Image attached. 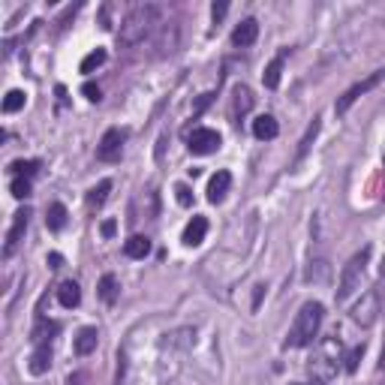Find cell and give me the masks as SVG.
Returning a JSON list of instances; mask_svg holds the SVG:
<instances>
[{
  "mask_svg": "<svg viewBox=\"0 0 385 385\" xmlns=\"http://www.w3.org/2000/svg\"><path fill=\"white\" fill-rule=\"evenodd\" d=\"M322 319H326V310H322L319 301L301 304V310L295 313V322L289 326V334H286V349L310 346L313 337H316L322 328Z\"/></svg>",
  "mask_w": 385,
  "mask_h": 385,
  "instance_id": "1",
  "label": "cell"
},
{
  "mask_svg": "<svg viewBox=\"0 0 385 385\" xmlns=\"http://www.w3.org/2000/svg\"><path fill=\"white\" fill-rule=\"evenodd\" d=\"M160 24V6L154 4H145V6H136L124 22H120V30H118V39L120 46H139L154 34V27Z\"/></svg>",
  "mask_w": 385,
  "mask_h": 385,
  "instance_id": "2",
  "label": "cell"
},
{
  "mask_svg": "<svg viewBox=\"0 0 385 385\" xmlns=\"http://www.w3.org/2000/svg\"><path fill=\"white\" fill-rule=\"evenodd\" d=\"M340 361H343V343L337 337H322L307 361V370L316 382H331L337 377Z\"/></svg>",
  "mask_w": 385,
  "mask_h": 385,
  "instance_id": "3",
  "label": "cell"
},
{
  "mask_svg": "<svg viewBox=\"0 0 385 385\" xmlns=\"http://www.w3.org/2000/svg\"><path fill=\"white\" fill-rule=\"evenodd\" d=\"M368 259H370V247H364L361 253H356V256L346 262V268H343V274H340V286H337V304H346L352 298V292L361 289Z\"/></svg>",
  "mask_w": 385,
  "mask_h": 385,
  "instance_id": "4",
  "label": "cell"
},
{
  "mask_svg": "<svg viewBox=\"0 0 385 385\" xmlns=\"http://www.w3.org/2000/svg\"><path fill=\"white\" fill-rule=\"evenodd\" d=\"M382 82H385V69H377V73H370L368 78H361L358 85H352V88L346 90V94H343V97L337 99L334 111H337V115H346V111H349L352 106H356L364 94H370V90H373V88H379Z\"/></svg>",
  "mask_w": 385,
  "mask_h": 385,
  "instance_id": "5",
  "label": "cell"
},
{
  "mask_svg": "<svg viewBox=\"0 0 385 385\" xmlns=\"http://www.w3.org/2000/svg\"><path fill=\"white\" fill-rule=\"evenodd\" d=\"M379 292L377 289H368L361 295V301L352 307V322L356 326H361V328H370L373 322H377V316H379Z\"/></svg>",
  "mask_w": 385,
  "mask_h": 385,
  "instance_id": "6",
  "label": "cell"
},
{
  "mask_svg": "<svg viewBox=\"0 0 385 385\" xmlns=\"http://www.w3.org/2000/svg\"><path fill=\"white\" fill-rule=\"evenodd\" d=\"M124 141H127L124 130H106V136L99 139V145H97V160H103V163H118L120 154H124Z\"/></svg>",
  "mask_w": 385,
  "mask_h": 385,
  "instance_id": "7",
  "label": "cell"
},
{
  "mask_svg": "<svg viewBox=\"0 0 385 385\" xmlns=\"http://www.w3.org/2000/svg\"><path fill=\"white\" fill-rule=\"evenodd\" d=\"M220 145H223V139H220L217 130L199 127V130H192L190 133V154H196V157L214 154V150H220Z\"/></svg>",
  "mask_w": 385,
  "mask_h": 385,
  "instance_id": "8",
  "label": "cell"
},
{
  "mask_svg": "<svg viewBox=\"0 0 385 385\" xmlns=\"http://www.w3.org/2000/svg\"><path fill=\"white\" fill-rule=\"evenodd\" d=\"M27 223H30V211H27V208H22V211H18V214L13 217V226H9V232H6L4 259H13V256H15V250L22 247L24 232H27Z\"/></svg>",
  "mask_w": 385,
  "mask_h": 385,
  "instance_id": "9",
  "label": "cell"
},
{
  "mask_svg": "<svg viewBox=\"0 0 385 385\" xmlns=\"http://www.w3.org/2000/svg\"><path fill=\"white\" fill-rule=\"evenodd\" d=\"M253 90L247 88V85H235V90H232V118L235 120H241L247 115V111L253 108Z\"/></svg>",
  "mask_w": 385,
  "mask_h": 385,
  "instance_id": "10",
  "label": "cell"
},
{
  "mask_svg": "<svg viewBox=\"0 0 385 385\" xmlns=\"http://www.w3.org/2000/svg\"><path fill=\"white\" fill-rule=\"evenodd\" d=\"M256 36H259V22L256 18H244L235 30H232V43H235L238 48H247L256 43Z\"/></svg>",
  "mask_w": 385,
  "mask_h": 385,
  "instance_id": "11",
  "label": "cell"
},
{
  "mask_svg": "<svg viewBox=\"0 0 385 385\" xmlns=\"http://www.w3.org/2000/svg\"><path fill=\"white\" fill-rule=\"evenodd\" d=\"M229 187H232V175L226 169H220L217 175H211V181H208V202H223L226 199V192H229Z\"/></svg>",
  "mask_w": 385,
  "mask_h": 385,
  "instance_id": "12",
  "label": "cell"
},
{
  "mask_svg": "<svg viewBox=\"0 0 385 385\" xmlns=\"http://www.w3.org/2000/svg\"><path fill=\"white\" fill-rule=\"evenodd\" d=\"M97 343H99V331L94 326H88L76 334V340H73V349H76V356H90V352L97 349Z\"/></svg>",
  "mask_w": 385,
  "mask_h": 385,
  "instance_id": "13",
  "label": "cell"
},
{
  "mask_svg": "<svg viewBox=\"0 0 385 385\" xmlns=\"http://www.w3.org/2000/svg\"><path fill=\"white\" fill-rule=\"evenodd\" d=\"M52 368V343H43V346L34 349V356H30V364L27 370L34 373V377H43V373Z\"/></svg>",
  "mask_w": 385,
  "mask_h": 385,
  "instance_id": "14",
  "label": "cell"
},
{
  "mask_svg": "<svg viewBox=\"0 0 385 385\" xmlns=\"http://www.w3.org/2000/svg\"><path fill=\"white\" fill-rule=\"evenodd\" d=\"M280 127H277V118L274 115H259L256 120H253V136H256L259 141H271L277 139Z\"/></svg>",
  "mask_w": 385,
  "mask_h": 385,
  "instance_id": "15",
  "label": "cell"
},
{
  "mask_svg": "<svg viewBox=\"0 0 385 385\" xmlns=\"http://www.w3.org/2000/svg\"><path fill=\"white\" fill-rule=\"evenodd\" d=\"M208 235V220L205 217H192L187 223V229H184V244L187 247H199L202 241H205Z\"/></svg>",
  "mask_w": 385,
  "mask_h": 385,
  "instance_id": "16",
  "label": "cell"
},
{
  "mask_svg": "<svg viewBox=\"0 0 385 385\" xmlns=\"http://www.w3.org/2000/svg\"><path fill=\"white\" fill-rule=\"evenodd\" d=\"M57 301L64 304L66 310H73V307H78L82 304V289H78V283L76 280H64L57 286Z\"/></svg>",
  "mask_w": 385,
  "mask_h": 385,
  "instance_id": "17",
  "label": "cell"
},
{
  "mask_svg": "<svg viewBox=\"0 0 385 385\" xmlns=\"http://www.w3.org/2000/svg\"><path fill=\"white\" fill-rule=\"evenodd\" d=\"M60 331L57 322H48V319H39L34 334H30V340H34V346H43V343H52V337Z\"/></svg>",
  "mask_w": 385,
  "mask_h": 385,
  "instance_id": "18",
  "label": "cell"
},
{
  "mask_svg": "<svg viewBox=\"0 0 385 385\" xmlns=\"http://www.w3.org/2000/svg\"><path fill=\"white\" fill-rule=\"evenodd\" d=\"M192 343H196V331L192 328H181V331H172L166 334V340H163V346H172V349H190Z\"/></svg>",
  "mask_w": 385,
  "mask_h": 385,
  "instance_id": "19",
  "label": "cell"
},
{
  "mask_svg": "<svg viewBox=\"0 0 385 385\" xmlns=\"http://www.w3.org/2000/svg\"><path fill=\"white\" fill-rule=\"evenodd\" d=\"M124 253H127L130 259H145L148 253H150V241H148L145 235H133V238H130L127 244H124Z\"/></svg>",
  "mask_w": 385,
  "mask_h": 385,
  "instance_id": "20",
  "label": "cell"
},
{
  "mask_svg": "<svg viewBox=\"0 0 385 385\" xmlns=\"http://www.w3.org/2000/svg\"><path fill=\"white\" fill-rule=\"evenodd\" d=\"M108 190H111V181H99V184L88 192V211L103 208V205H106V199H108Z\"/></svg>",
  "mask_w": 385,
  "mask_h": 385,
  "instance_id": "21",
  "label": "cell"
},
{
  "mask_svg": "<svg viewBox=\"0 0 385 385\" xmlns=\"http://www.w3.org/2000/svg\"><path fill=\"white\" fill-rule=\"evenodd\" d=\"M157 48H160V55H172V52H175V48H178V24H166L163 27Z\"/></svg>",
  "mask_w": 385,
  "mask_h": 385,
  "instance_id": "22",
  "label": "cell"
},
{
  "mask_svg": "<svg viewBox=\"0 0 385 385\" xmlns=\"http://www.w3.org/2000/svg\"><path fill=\"white\" fill-rule=\"evenodd\" d=\"M46 226L52 232H60L66 226V208L60 205V202H55V205H48V214H46Z\"/></svg>",
  "mask_w": 385,
  "mask_h": 385,
  "instance_id": "23",
  "label": "cell"
},
{
  "mask_svg": "<svg viewBox=\"0 0 385 385\" xmlns=\"http://www.w3.org/2000/svg\"><path fill=\"white\" fill-rule=\"evenodd\" d=\"M118 292H120L118 277H115V274H103V280H99V298H103L106 304H115Z\"/></svg>",
  "mask_w": 385,
  "mask_h": 385,
  "instance_id": "24",
  "label": "cell"
},
{
  "mask_svg": "<svg viewBox=\"0 0 385 385\" xmlns=\"http://www.w3.org/2000/svg\"><path fill=\"white\" fill-rule=\"evenodd\" d=\"M27 103V94L24 90H9V94L4 97V111L6 115H15V111H22Z\"/></svg>",
  "mask_w": 385,
  "mask_h": 385,
  "instance_id": "25",
  "label": "cell"
},
{
  "mask_svg": "<svg viewBox=\"0 0 385 385\" xmlns=\"http://www.w3.org/2000/svg\"><path fill=\"white\" fill-rule=\"evenodd\" d=\"M280 73H283V55H280V57H274V60H271V64H268L265 76H262V82H265V88L274 90V88L280 85Z\"/></svg>",
  "mask_w": 385,
  "mask_h": 385,
  "instance_id": "26",
  "label": "cell"
},
{
  "mask_svg": "<svg viewBox=\"0 0 385 385\" xmlns=\"http://www.w3.org/2000/svg\"><path fill=\"white\" fill-rule=\"evenodd\" d=\"M316 133H319V118H313V124L307 127V133H304L301 145H298V157H295V163H301V160H304V154L310 150V145H313V139H316Z\"/></svg>",
  "mask_w": 385,
  "mask_h": 385,
  "instance_id": "27",
  "label": "cell"
},
{
  "mask_svg": "<svg viewBox=\"0 0 385 385\" xmlns=\"http://www.w3.org/2000/svg\"><path fill=\"white\" fill-rule=\"evenodd\" d=\"M9 169L15 172V178H34L39 172V160H15Z\"/></svg>",
  "mask_w": 385,
  "mask_h": 385,
  "instance_id": "28",
  "label": "cell"
},
{
  "mask_svg": "<svg viewBox=\"0 0 385 385\" xmlns=\"http://www.w3.org/2000/svg\"><path fill=\"white\" fill-rule=\"evenodd\" d=\"M106 64V48H97V52H90L85 60H82V73L88 76V73H94L97 66H103Z\"/></svg>",
  "mask_w": 385,
  "mask_h": 385,
  "instance_id": "29",
  "label": "cell"
},
{
  "mask_svg": "<svg viewBox=\"0 0 385 385\" xmlns=\"http://www.w3.org/2000/svg\"><path fill=\"white\" fill-rule=\"evenodd\" d=\"M13 196L15 199H27L30 196V178H13Z\"/></svg>",
  "mask_w": 385,
  "mask_h": 385,
  "instance_id": "30",
  "label": "cell"
},
{
  "mask_svg": "<svg viewBox=\"0 0 385 385\" xmlns=\"http://www.w3.org/2000/svg\"><path fill=\"white\" fill-rule=\"evenodd\" d=\"M361 358H364V346H356V349H352L346 358H343V361H346V373H356V370H358V361H361Z\"/></svg>",
  "mask_w": 385,
  "mask_h": 385,
  "instance_id": "31",
  "label": "cell"
},
{
  "mask_svg": "<svg viewBox=\"0 0 385 385\" xmlns=\"http://www.w3.org/2000/svg\"><path fill=\"white\" fill-rule=\"evenodd\" d=\"M82 94L90 99V103H99V88H97L94 82H88V85L82 88Z\"/></svg>",
  "mask_w": 385,
  "mask_h": 385,
  "instance_id": "32",
  "label": "cell"
},
{
  "mask_svg": "<svg viewBox=\"0 0 385 385\" xmlns=\"http://www.w3.org/2000/svg\"><path fill=\"white\" fill-rule=\"evenodd\" d=\"M175 192H178V202H181V205H190V202H192V196H190V187H184V184H178L175 187Z\"/></svg>",
  "mask_w": 385,
  "mask_h": 385,
  "instance_id": "33",
  "label": "cell"
},
{
  "mask_svg": "<svg viewBox=\"0 0 385 385\" xmlns=\"http://www.w3.org/2000/svg\"><path fill=\"white\" fill-rule=\"evenodd\" d=\"M66 385H90V379H88V373H69V379H66Z\"/></svg>",
  "mask_w": 385,
  "mask_h": 385,
  "instance_id": "34",
  "label": "cell"
},
{
  "mask_svg": "<svg viewBox=\"0 0 385 385\" xmlns=\"http://www.w3.org/2000/svg\"><path fill=\"white\" fill-rule=\"evenodd\" d=\"M226 13H229V4H214V6H211V15H214V22H220V18L226 15Z\"/></svg>",
  "mask_w": 385,
  "mask_h": 385,
  "instance_id": "35",
  "label": "cell"
},
{
  "mask_svg": "<svg viewBox=\"0 0 385 385\" xmlns=\"http://www.w3.org/2000/svg\"><path fill=\"white\" fill-rule=\"evenodd\" d=\"M115 229H118V226H115V220L103 223V235H106V238H111V235H115Z\"/></svg>",
  "mask_w": 385,
  "mask_h": 385,
  "instance_id": "36",
  "label": "cell"
},
{
  "mask_svg": "<svg viewBox=\"0 0 385 385\" xmlns=\"http://www.w3.org/2000/svg\"><path fill=\"white\" fill-rule=\"evenodd\" d=\"M48 262H52V268H60V262H64V259H60V253H52V256H48Z\"/></svg>",
  "mask_w": 385,
  "mask_h": 385,
  "instance_id": "37",
  "label": "cell"
},
{
  "mask_svg": "<svg viewBox=\"0 0 385 385\" xmlns=\"http://www.w3.org/2000/svg\"><path fill=\"white\" fill-rule=\"evenodd\" d=\"M292 385H316V382H292Z\"/></svg>",
  "mask_w": 385,
  "mask_h": 385,
  "instance_id": "38",
  "label": "cell"
},
{
  "mask_svg": "<svg viewBox=\"0 0 385 385\" xmlns=\"http://www.w3.org/2000/svg\"><path fill=\"white\" fill-rule=\"evenodd\" d=\"M379 271H382V277H385V262H382V268H379Z\"/></svg>",
  "mask_w": 385,
  "mask_h": 385,
  "instance_id": "39",
  "label": "cell"
},
{
  "mask_svg": "<svg viewBox=\"0 0 385 385\" xmlns=\"http://www.w3.org/2000/svg\"><path fill=\"white\" fill-rule=\"evenodd\" d=\"M382 364H385V349H382Z\"/></svg>",
  "mask_w": 385,
  "mask_h": 385,
  "instance_id": "40",
  "label": "cell"
}]
</instances>
